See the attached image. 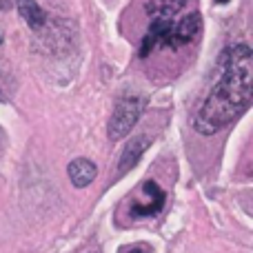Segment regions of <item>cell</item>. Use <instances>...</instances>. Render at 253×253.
<instances>
[{"label":"cell","mask_w":253,"mask_h":253,"mask_svg":"<svg viewBox=\"0 0 253 253\" xmlns=\"http://www.w3.org/2000/svg\"><path fill=\"white\" fill-rule=\"evenodd\" d=\"M13 4H16V0H0V11H7V9H11Z\"/></svg>","instance_id":"10"},{"label":"cell","mask_w":253,"mask_h":253,"mask_svg":"<svg viewBox=\"0 0 253 253\" xmlns=\"http://www.w3.org/2000/svg\"><path fill=\"white\" fill-rule=\"evenodd\" d=\"M142 193L147 196L144 200L131 202V209H129L131 218H151V215L160 213V211L165 209V191H162L153 180H144Z\"/></svg>","instance_id":"3"},{"label":"cell","mask_w":253,"mask_h":253,"mask_svg":"<svg viewBox=\"0 0 253 253\" xmlns=\"http://www.w3.org/2000/svg\"><path fill=\"white\" fill-rule=\"evenodd\" d=\"M187 0H149L147 2V16L151 20L156 18H173L175 13L182 11Z\"/></svg>","instance_id":"8"},{"label":"cell","mask_w":253,"mask_h":253,"mask_svg":"<svg viewBox=\"0 0 253 253\" xmlns=\"http://www.w3.org/2000/svg\"><path fill=\"white\" fill-rule=\"evenodd\" d=\"M16 7H18V13L22 16V20L34 31L44 29V25H47V13H44V9H40V4L36 2V0H16Z\"/></svg>","instance_id":"7"},{"label":"cell","mask_w":253,"mask_h":253,"mask_svg":"<svg viewBox=\"0 0 253 253\" xmlns=\"http://www.w3.org/2000/svg\"><path fill=\"white\" fill-rule=\"evenodd\" d=\"M0 100H4V93H2V89H0Z\"/></svg>","instance_id":"12"},{"label":"cell","mask_w":253,"mask_h":253,"mask_svg":"<svg viewBox=\"0 0 253 253\" xmlns=\"http://www.w3.org/2000/svg\"><path fill=\"white\" fill-rule=\"evenodd\" d=\"M123 253H151V249L144 245H133V247H129V249H123Z\"/></svg>","instance_id":"9"},{"label":"cell","mask_w":253,"mask_h":253,"mask_svg":"<svg viewBox=\"0 0 253 253\" xmlns=\"http://www.w3.org/2000/svg\"><path fill=\"white\" fill-rule=\"evenodd\" d=\"M200 27H202V16L198 11L187 13V16H182V20H178V22L173 20L167 47L180 49V47H184V44H189L198 34H200Z\"/></svg>","instance_id":"4"},{"label":"cell","mask_w":253,"mask_h":253,"mask_svg":"<svg viewBox=\"0 0 253 253\" xmlns=\"http://www.w3.org/2000/svg\"><path fill=\"white\" fill-rule=\"evenodd\" d=\"M215 2H218V4H227L229 0H215Z\"/></svg>","instance_id":"11"},{"label":"cell","mask_w":253,"mask_h":253,"mask_svg":"<svg viewBox=\"0 0 253 253\" xmlns=\"http://www.w3.org/2000/svg\"><path fill=\"white\" fill-rule=\"evenodd\" d=\"M67 173H69V180L74 187H87V184L93 182V178H96L98 169L96 165H93L91 160H87V158H76V160L69 162V167H67Z\"/></svg>","instance_id":"5"},{"label":"cell","mask_w":253,"mask_h":253,"mask_svg":"<svg viewBox=\"0 0 253 253\" xmlns=\"http://www.w3.org/2000/svg\"><path fill=\"white\" fill-rule=\"evenodd\" d=\"M144 107H147V102H144V98H140V96L120 98L116 109H114V114H111V120H109V138L123 140L135 126V123L140 120Z\"/></svg>","instance_id":"2"},{"label":"cell","mask_w":253,"mask_h":253,"mask_svg":"<svg viewBox=\"0 0 253 253\" xmlns=\"http://www.w3.org/2000/svg\"><path fill=\"white\" fill-rule=\"evenodd\" d=\"M151 144V140L147 138V135H138V138L129 140V144L125 147L123 156H120V165H118V171L120 173H126L129 169H133L135 165H138V160L142 158L144 149Z\"/></svg>","instance_id":"6"},{"label":"cell","mask_w":253,"mask_h":253,"mask_svg":"<svg viewBox=\"0 0 253 253\" xmlns=\"http://www.w3.org/2000/svg\"><path fill=\"white\" fill-rule=\"evenodd\" d=\"M220 78L193 116V129L213 135L249 109L253 96V53L249 44H233L220 53Z\"/></svg>","instance_id":"1"}]
</instances>
